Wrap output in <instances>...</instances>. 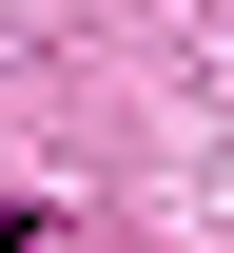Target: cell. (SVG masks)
<instances>
[{
	"instance_id": "cell-1",
	"label": "cell",
	"mask_w": 234,
	"mask_h": 253,
	"mask_svg": "<svg viewBox=\"0 0 234 253\" xmlns=\"http://www.w3.org/2000/svg\"><path fill=\"white\" fill-rule=\"evenodd\" d=\"M0 253H39V214H0Z\"/></svg>"
}]
</instances>
